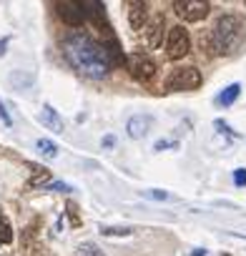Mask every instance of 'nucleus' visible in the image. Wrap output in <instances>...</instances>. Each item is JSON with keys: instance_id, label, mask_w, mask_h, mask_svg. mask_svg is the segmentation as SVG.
Listing matches in <instances>:
<instances>
[{"instance_id": "nucleus-11", "label": "nucleus", "mask_w": 246, "mask_h": 256, "mask_svg": "<svg viewBox=\"0 0 246 256\" xmlns=\"http://www.w3.org/2000/svg\"><path fill=\"white\" fill-rule=\"evenodd\" d=\"M40 123L48 128V131H53V134H63V118L58 116V110H56L53 106H43V110H40Z\"/></svg>"}, {"instance_id": "nucleus-18", "label": "nucleus", "mask_w": 246, "mask_h": 256, "mask_svg": "<svg viewBox=\"0 0 246 256\" xmlns=\"http://www.w3.org/2000/svg\"><path fill=\"white\" fill-rule=\"evenodd\" d=\"M78 256H103V251H100L96 244L86 241V244H80V246H78Z\"/></svg>"}, {"instance_id": "nucleus-8", "label": "nucleus", "mask_w": 246, "mask_h": 256, "mask_svg": "<svg viewBox=\"0 0 246 256\" xmlns=\"http://www.w3.org/2000/svg\"><path fill=\"white\" fill-rule=\"evenodd\" d=\"M146 33V46L148 48H158L161 40H164V16H154L151 23L144 28Z\"/></svg>"}, {"instance_id": "nucleus-9", "label": "nucleus", "mask_w": 246, "mask_h": 256, "mask_svg": "<svg viewBox=\"0 0 246 256\" xmlns=\"http://www.w3.org/2000/svg\"><path fill=\"white\" fill-rule=\"evenodd\" d=\"M151 116H134L128 123H126V131L131 138H144L148 131H151Z\"/></svg>"}, {"instance_id": "nucleus-20", "label": "nucleus", "mask_w": 246, "mask_h": 256, "mask_svg": "<svg viewBox=\"0 0 246 256\" xmlns=\"http://www.w3.org/2000/svg\"><path fill=\"white\" fill-rule=\"evenodd\" d=\"M234 184L236 186H246V168H236L234 171Z\"/></svg>"}, {"instance_id": "nucleus-27", "label": "nucleus", "mask_w": 246, "mask_h": 256, "mask_svg": "<svg viewBox=\"0 0 246 256\" xmlns=\"http://www.w3.org/2000/svg\"><path fill=\"white\" fill-rule=\"evenodd\" d=\"M224 256H231V254H224Z\"/></svg>"}, {"instance_id": "nucleus-6", "label": "nucleus", "mask_w": 246, "mask_h": 256, "mask_svg": "<svg viewBox=\"0 0 246 256\" xmlns=\"http://www.w3.org/2000/svg\"><path fill=\"white\" fill-rule=\"evenodd\" d=\"M174 8H176V13H178L186 23H198V20H204V18L208 16V10H211V6L206 3V0H176Z\"/></svg>"}, {"instance_id": "nucleus-17", "label": "nucleus", "mask_w": 246, "mask_h": 256, "mask_svg": "<svg viewBox=\"0 0 246 256\" xmlns=\"http://www.w3.org/2000/svg\"><path fill=\"white\" fill-rule=\"evenodd\" d=\"M66 214H68L70 226H76V228H78V226L83 224V221H80V214H78V206H76L73 201H68V204H66Z\"/></svg>"}, {"instance_id": "nucleus-26", "label": "nucleus", "mask_w": 246, "mask_h": 256, "mask_svg": "<svg viewBox=\"0 0 246 256\" xmlns=\"http://www.w3.org/2000/svg\"><path fill=\"white\" fill-rule=\"evenodd\" d=\"M191 256H206V251H204V248H196V251H194Z\"/></svg>"}, {"instance_id": "nucleus-13", "label": "nucleus", "mask_w": 246, "mask_h": 256, "mask_svg": "<svg viewBox=\"0 0 246 256\" xmlns=\"http://www.w3.org/2000/svg\"><path fill=\"white\" fill-rule=\"evenodd\" d=\"M28 168L33 171V178L26 184L28 188H40V186H48V184H50V171H48V168H40V166H36V164H28Z\"/></svg>"}, {"instance_id": "nucleus-15", "label": "nucleus", "mask_w": 246, "mask_h": 256, "mask_svg": "<svg viewBox=\"0 0 246 256\" xmlns=\"http://www.w3.org/2000/svg\"><path fill=\"white\" fill-rule=\"evenodd\" d=\"M36 146H38V154L46 156V158H56V156H58V146H56L53 141H48V138H40Z\"/></svg>"}, {"instance_id": "nucleus-22", "label": "nucleus", "mask_w": 246, "mask_h": 256, "mask_svg": "<svg viewBox=\"0 0 246 256\" xmlns=\"http://www.w3.org/2000/svg\"><path fill=\"white\" fill-rule=\"evenodd\" d=\"M0 120H3L6 126H13V118H10V113L6 110V106H3V100H0Z\"/></svg>"}, {"instance_id": "nucleus-16", "label": "nucleus", "mask_w": 246, "mask_h": 256, "mask_svg": "<svg viewBox=\"0 0 246 256\" xmlns=\"http://www.w3.org/2000/svg\"><path fill=\"white\" fill-rule=\"evenodd\" d=\"M13 241V228H10V221L3 216L0 211V244H10Z\"/></svg>"}, {"instance_id": "nucleus-1", "label": "nucleus", "mask_w": 246, "mask_h": 256, "mask_svg": "<svg viewBox=\"0 0 246 256\" xmlns=\"http://www.w3.org/2000/svg\"><path fill=\"white\" fill-rule=\"evenodd\" d=\"M63 56L80 76L88 78H103L113 68L108 58V48L83 33H70L63 40Z\"/></svg>"}, {"instance_id": "nucleus-25", "label": "nucleus", "mask_w": 246, "mask_h": 256, "mask_svg": "<svg viewBox=\"0 0 246 256\" xmlns=\"http://www.w3.org/2000/svg\"><path fill=\"white\" fill-rule=\"evenodd\" d=\"M154 148H156V151H164V148H168V141H158Z\"/></svg>"}, {"instance_id": "nucleus-4", "label": "nucleus", "mask_w": 246, "mask_h": 256, "mask_svg": "<svg viewBox=\"0 0 246 256\" xmlns=\"http://www.w3.org/2000/svg\"><path fill=\"white\" fill-rule=\"evenodd\" d=\"M188 53H191V36H188V30L181 28V26H174L168 30V38H166V56L171 60H178V58H184Z\"/></svg>"}, {"instance_id": "nucleus-19", "label": "nucleus", "mask_w": 246, "mask_h": 256, "mask_svg": "<svg viewBox=\"0 0 246 256\" xmlns=\"http://www.w3.org/2000/svg\"><path fill=\"white\" fill-rule=\"evenodd\" d=\"M100 234H103V236H128L131 228H126V226H103Z\"/></svg>"}, {"instance_id": "nucleus-12", "label": "nucleus", "mask_w": 246, "mask_h": 256, "mask_svg": "<svg viewBox=\"0 0 246 256\" xmlns=\"http://www.w3.org/2000/svg\"><path fill=\"white\" fill-rule=\"evenodd\" d=\"M146 16H148V6L141 3V0H134L131 3V13H128V23L134 30H141L146 28Z\"/></svg>"}, {"instance_id": "nucleus-5", "label": "nucleus", "mask_w": 246, "mask_h": 256, "mask_svg": "<svg viewBox=\"0 0 246 256\" xmlns=\"http://www.w3.org/2000/svg\"><path fill=\"white\" fill-rule=\"evenodd\" d=\"M126 66H128L131 76H134L138 83H151V80L156 78V63H154L148 56H144V53H131V56L126 58Z\"/></svg>"}, {"instance_id": "nucleus-2", "label": "nucleus", "mask_w": 246, "mask_h": 256, "mask_svg": "<svg viewBox=\"0 0 246 256\" xmlns=\"http://www.w3.org/2000/svg\"><path fill=\"white\" fill-rule=\"evenodd\" d=\"M241 20L236 16H221L211 30V40H214V53H234L241 43Z\"/></svg>"}, {"instance_id": "nucleus-23", "label": "nucleus", "mask_w": 246, "mask_h": 256, "mask_svg": "<svg viewBox=\"0 0 246 256\" xmlns=\"http://www.w3.org/2000/svg\"><path fill=\"white\" fill-rule=\"evenodd\" d=\"M148 196L151 198H158V201H166V198H171L166 191H158V188H154V191H148Z\"/></svg>"}, {"instance_id": "nucleus-21", "label": "nucleus", "mask_w": 246, "mask_h": 256, "mask_svg": "<svg viewBox=\"0 0 246 256\" xmlns=\"http://www.w3.org/2000/svg\"><path fill=\"white\" fill-rule=\"evenodd\" d=\"M48 188H50V191H63V194H66V191H70V186H68V184H63V181H50V184H48Z\"/></svg>"}, {"instance_id": "nucleus-14", "label": "nucleus", "mask_w": 246, "mask_h": 256, "mask_svg": "<svg viewBox=\"0 0 246 256\" xmlns=\"http://www.w3.org/2000/svg\"><path fill=\"white\" fill-rule=\"evenodd\" d=\"M238 93H241V86H238V83H231V86L224 88V93L218 96V103H221V106H231V103L238 98Z\"/></svg>"}, {"instance_id": "nucleus-7", "label": "nucleus", "mask_w": 246, "mask_h": 256, "mask_svg": "<svg viewBox=\"0 0 246 256\" xmlns=\"http://www.w3.org/2000/svg\"><path fill=\"white\" fill-rule=\"evenodd\" d=\"M56 8H58V16H60V20H63V23H68V26H73V28L83 26L86 13H83L80 3H76V0H60V3H58Z\"/></svg>"}, {"instance_id": "nucleus-24", "label": "nucleus", "mask_w": 246, "mask_h": 256, "mask_svg": "<svg viewBox=\"0 0 246 256\" xmlns=\"http://www.w3.org/2000/svg\"><path fill=\"white\" fill-rule=\"evenodd\" d=\"M113 144H116L113 136H106V138H103V148H113Z\"/></svg>"}, {"instance_id": "nucleus-3", "label": "nucleus", "mask_w": 246, "mask_h": 256, "mask_svg": "<svg viewBox=\"0 0 246 256\" xmlns=\"http://www.w3.org/2000/svg\"><path fill=\"white\" fill-rule=\"evenodd\" d=\"M201 70L188 66V68H176L166 78V90H196L201 86Z\"/></svg>"}, {"instance_id": "nucleus-10", "label": "nucleus", "mask_w": 246, "mask_h": 256, "mask_svg": "<svg viewBox=\"0 0 246 256\" xmlns=\"http://www.w3.org/2000/svg\"><path fill=\"white\" fill-rule=\"evenodd\" d=\"M80 8H83V13H86V18H90L98 28L106 23V6L100 3V0H83V3H80Z\"/></svg>"}]
</instances>
